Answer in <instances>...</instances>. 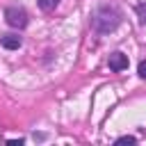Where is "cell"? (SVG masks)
Here are the masks:
<instances>
[{
    "instance_id": "obj_1",
    "label": "cell",
    "mask_w": 146,
    "mask_h": 146,
    "mask_svg": "<svg viewBox=\"0 0 146 146\" xmlns=\"http://www.w3.org/2000/svg\"><path fill=\"white\" fill-rule=\"evenodd\" d=\"M119 21H121V14H119L116 9H112V7H103V9H98V11L94 14L91 25H94L98 32L107 34V32H112V30L119 25Z\"/></svg>"
},
{
    "instance_id": "obj_2",
    "label": "cell",
    "mask_w": 146,
    "mask_h": 146,
    "mask_svg": "<svg viewBox=\"0 0 146 146\" xmlns=\"http://www.w3.org/2000/svg\"><path fill=\"white\" fill-rule=\"evenodd\" d=\"M5 18L11 27H25L27 25V11L21 7H7L5 9Z\"/></svg>"
},
{
    "instance_id": "obj_3",
    "label": "cell",
    "mask_w": 146,
    "mask_h": 146,
    "mask_svg": "<svg viewBox=\"0 0 146 146\" xmlns=\"http://www.w3.org/2000/svg\"><path fill=\"white\" fill-rule=\"evenodd\" d=\"M110 68L112 71H123L128 68V57L123 52H112L110 55Z\"/></svg>"
},
{
    "instance_id": "obj_4",
    "label": "cell",
    "mask_w": 146,
    "mask_h": 146,
    "mask_svg": "<svg viewBox=\"0 0 146 146\" xmlns=\"http://www.w3.org/2000/svg\"><path fill=\"white\" fill-rule=\"evenodd\" d=\"M0 43H2L7 50H16V48H21L23 41H21L18 34H2V36H0Z\"/></svg>"
},
{
    "instance_id": "obj_5",
    "label": "cell",
    "mask_w": 146,
    "mask_h": 146,
    "mask_svg": "<svg viewBox=\"0 0 146 146\" xmlns=\"http://www.w3.org/2000/svg\"><path fill=\"white\" fill-rule=\"evenodd\" d=\"M57 2H59V0H39V7H41L43 11H50V9L57 7Z\"/></svg>"
},
{
    "instance_id": "obj_6",
    "label": "cell",
    "mask_w": 146,
    "mask_h": 146,
    "mask_svg": "<svg viewBox=\"0 0 146 146\" xmlns=\"http://www.w3.org/2000/svg\"><path fill=\"white\" fill-rule=\"evenodd\" d=\"M137 16H139V21L146 25V2H141V5H137Z\"/></svg>"
},
{
    "instance_id": "obj_7",
    "label": "cell",
    "mask_w": 146,
    "mask_h": 146,
    "mask_svg": "<svg viewBox=\"0 0 146 146\" xmlns=\"http://www.w3.org/2000/svg\"><path fill=\"white\" fill-rule=\"evenodd\" d=\"M135 141H137V139H135V137H128V135H125V137H119V139H116V144H135Z\"/></svg>"
},
{
    "instance_id": "obj_8",
    "label": "cell",
    "mask_w": 146,
    "mask_h": 146,
    "mask_svg": "<svg viewBox=\"0 0 146 146\" xmlns=\"http://www.w3.org/2000/svg\"><path fill=\"white\" fill-rule=\"evenodd\" d=\"M137 73H139V78H144V80H146V62H141V64H139Z\"/></svg>"
}]
</instances>
